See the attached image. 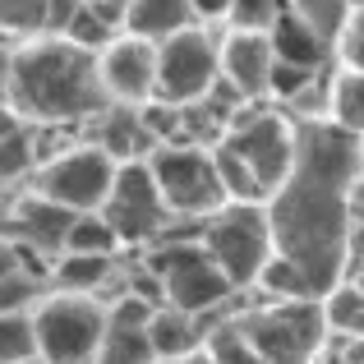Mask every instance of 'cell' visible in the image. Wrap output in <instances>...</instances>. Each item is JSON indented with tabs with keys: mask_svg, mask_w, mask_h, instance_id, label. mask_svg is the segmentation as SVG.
Returning <instances> with one entry per match:
<instances>
[{
	"mask_svg": "<svg viewBox=\"0 0 364 364\" xmlns=\"http://www.w3.org/2000/svg\"><path fill=\"white\" fill-rule=\"evenodd\" d=\"M360 171V134L341 129L337 120H304L295 171L267 198L277 254L300 263L318 295L337 291L350 272V254H355L350 189H355Z\"/></svg>",
	"mask_w": 364,
	"mask_h": 364,
	"instance_id": "cell-1",
	"label": "cell"
},
{
	"mask_svg": "<svg viewBox=\"0 0 364 364\" xmlns=\"http://www.w3.org/2000/svg\"><path fill=\"white\" fill-rule=\"evenodd\" d=\"M5 107L33 124L97 120L111 107L102 83V51H88L74 37H28L5 51Z\"/></svg>",
	"mask_w": 364,
	"mask_h": 364,
	"instance_id": "cell-2",
	"label": "cell"
},
{
	"mask_svg": "<svg viewBox=\"0 0 364 364\" xmlns=\"http://www.w3.org/2000/svg\"><path fill=\"white\" fill-rule=\"evenodd\" d=\"M33 323L42 364H97L111 328V304H102L97 295L55 291L37 300Z\"/></svg>",
	"mask_w": 364,
	"mask_h": 364,
	"instance_id": "cell-3",
	"label": "cell"
},
{
	"mask_svg": "<svg viewBox=\"0 0 364 364\" xmlns=\"http://www.w3.org/2000/svg\"><path fill=\"white\" fill-rule=\"evenodd\" d=\"M143 263L161 277L166 304H176L185 314L203 318V314H213V309L235 300V282L222 272V263L208 254L203 240H157Z\"/></svg>",
	"mask_w": 364,
	"mask_h": 364,
	"instance_id": "cell-4",
	"label": "cell"
},
{
	"mask_svg": "<svg viewBox=\"0 0 364 364\" xmlns=\"http://www.w3.org/2000/svg\"><path fill=\"white\" fill-rule=\"evenodd\" d=\"M148 166L176 217H213L231 203V194L222 185V171H217V152L203 148V143H185V139L157 143Z\"/></svg>",
	"mask_w": 364,
	"mask_h": 364,
	"instance_id": "cell-5",
	"label": "cell"
},
{
	"mask_svg": "<svg viewBox=\"0 0 364 364\" xmlns=\"http://www.w3.org/2000/svg\"><path fill=\"white\" fill-rule=\"evenodd\" d=\"M203 245H208V254L222 263V272L235 282V291L258 286L263 267L272 263V254H277L267 203H226L222 213H213L203 222Z\"/></svg>",
	"mask_w": 364,
	"mask_h": 364,
	"instance_id": "cell-6",
	"label": "cell"
},
{
	"mask_svg": "<svg viewBox=\"0 0 364 364\" xmlns=\"http://www.w3.org/2000/svg\"><path fill=\"white\" fill-rule=\"evenodd\" d=\"M245 332L267 364H314L332 328L323 300H267L245 314Z\"/></svg>",
	"mask_w": 364,
	"mask_h": 364,
	"instance_id": "cell-7",
	"label": "cell"
},
{
	"mask_svg": "<svg viewBox=\"0 0 364 364\" xmlns=\"http://www.w3.org/2000/svg\"><path fill=\"white\" fill-rule=\"evenodd\" d=\"M120 161L97 143H79L70 152H55L33 171V189L46 198H55L70 213H102L116 189Z\"/></svg>",
	"mask_w": 364,
	"mask_h": 364,
	"instance_id": "cell-8",
	"label": "cell"
},
{
	"mask_svg": "<svg viewBox=\"0 0 364 364\" xmlns=\"http://www.w3.org/2000/svg\"><path fill=\"white\" fill-rule=\"evenodd\" d=\"M226 143L249 161V171L258 176L263 194L272 198L277 189L286 185V176L295 171V152H300V129H291V120L277 116V111L258 107V102H245L235 111L231 129H226Z\"/></svg>",
	"mask_w": 364,
	"mask_h": 364,
	"instance_id": "cell-9",
	"label": "cell"
},
{
	"mask_svg": "<svg viewBox=\"0 0 364 364\" xmlns=\"http://www.w3.org/2000/svg\"><path fill=\"white\" fill-rule=\"evenodd\" d=\"M217 79H222V46L203 28H185L157 46V102L171 107L203 102Z\"/></svg>",
	"mask_w": 364,
	"mask_h": 364,
	"instance_id": "cell-10",
	"label": "cell"
},
{
	"mask_svg": "<svg viewBox=\"0 0 364 364\" xmlns=\"http://www.w3.org/2000/svg\"><path fill=\"white\" fill-rule=\"evenodd\" d=\"M102 217L116 226V235L124 240V249H129V245L161 240L171 208H166V198H161L157 176H152L148 161H120L116 189H111V198H107V208H102Z\"/></svg>",
	"mask_w": 364,
	"mask_h": 364,
	"instance_id": "cell-11",
	"label": "cell"
},
{
	"mask_svg": "<svg viewBox=\"0 0 364 364\" xmlns=\"http://www.w3.org/2000/svg\"><path fill=\"white\" fill-rule=\"evenodd\" d=\"M102 83H107L111 102L124 107H148L157 97V46L143 37L120 33L116 42L102 51Z\"/></svg>",
	"mask_w": 364,
	"mask_h": 364,
	"instance_id": "cell-12",
	"label": "cell"
},
{
	"mask_svg": "<svg viewBox=\"0 0 364 364\" xmlns=\"http://www.w3.org/2000/svg\"><path fill=\"white\" fill-rule=\"evenodd\" d=\"M74 217H79V213H70V208H60L55 198H46V194H37V189H33L18 208H9L5 235H9V240H23V245L42 249L46 258H60L65 249H70Z\"/></svg>",
	"mask_w": 364,
	"mask_h": 364,
	"instance_id": "cell-13",
	"label": "cell"
},
{
	"mask_svg": "<svg viewBox=\"0 0 364 364\" xmlns=\"http://www.w3.org/2000/svg\"><path fill=\"white\" fill-rule=\"evenodd\" d=\"M272 70H277V46L272 33H226L222 42V74L245 92L249 102H263L272 92Z\"/></svg>",
	"mask_w": 364,
	"mask_h": 364,
	"instance_id": "cell-14",
	"label": "cell"
},
{
	"mask_svg": "<svg viewBox=\"0 0 364 364\" xmlns=\"http://www.w3.org/2000/svg\"><path fill=\"white\" fill-rule=\"evenodd\" d=\"M92 143L107 148L116 161H148L152 148H157L152 129L143 124V111L124 107V102H111V107L92 120Z\"/></svg>",
	"mask_w": 364,
	"mask_h": 364,
	"instance_id": "cell-15",
	"label": "cell"
},
{
	"mask_svg": "<svg viewBox=\"0 0 364 364\" xmlns=\"http://www.w3.org/2000/svg\"><path fill=\"white\" fill-rule=\"evenodd\" d=\"M185 28H198L194 0H129L124 5V33L161 46Z\"/></svg>",
	"mask_w": 364,
	"mask_h": 364,
	"instance_id": "cell-16",
	"label": "cell"
},
{
	"mask_svg": "<svg viewBox=\"0 0 364 364\" xmlns=\"http://www.w3.org/2000/svg\"><path fill=\"white\" fill-rule=\"evenodd\" d=\"M148 337H152L157 360H189V355H198L203 341H208L198 314H185V309H176V304H161V309L152 314Z\"/></svg>",
	"mask_w": 364,
	"mask_h": 364,
	"instance_id": "cell-17",
	"label": "cell"
},
{
	"mask_svg": "<svg viewBox=\"0 0 364 364\" xmlns=\"http://www.w3.org/2000/svg\"><path fill=\"white\" fill-rule=\"evenodd\" d=\"M111 277H116V258L111 254H60L51 267V286L70 295H97Z\"/></svg>",
	"mask_w": 364,
	"mask_h": 364,
	"instance_id": "cell-18",
	"label": "cell"
},
{
	"mask_svg": "<svg viewBox=\"0 0 364 364\" xmlns=\"http://www.w3.org/2000/svg\"><path fill=\"white\" fill-rule=\"evenodd\" d=\"M272 46H277V60H291V65H314V70H318V60H323V37L314 33V23L300 9H286V14L277 18Z\"/></svg>",
	"mask_w": 364,
	"mask_h": 364,
	"instance_id": "cell-19",
	"label": "cell"
},
{
	"mask_svg": "<svg viewBox=\"0 0 364 364\" xmlns=\"http://www.w3.org/2000/svg\"><path fill=\"white\" fill-rule=\"evenodd\" d=\"M203 350H208L217 364H267L263 350L254 346V337L245 332V314H231V318L217 323V328L208 332Z\"/></svg>",
	"mask_w": 364,
	"mask_h": 364,
	"instance_id": "cell-20",
	"label": "cell"
},
{
	"mask_svg": "<svg viewBox=\"0 0 364 364\" xmlns=\"http://www.w3.org/2000/svg\"><path fill=\"white\" fill-rule=\"evenodd\" d=\"M258 286H263L267 300H323V295L314 291V282L304 277V267L291 263L286 254H272V263L263 267Z\"/></svg>",
	"mask_w": 364,
	"mask_h": 364,
	"instance_id": "cell-21",
	"label": "cell"
},
{
	"mask_svg": "<svg viewBox=\"0 0 364 364\" xmlns=\"http://www.w3.org/2000/svg\"><path fill=\"white\" fill-rule=\"evenodd\" d=\"M97 364H157V350H152L148 328H129V323H116V318H111Z\"/></svg>",
	"mask_w": 364,
	"mask_h": 364,
	"instance_id": "cell-22",
	"label": "cell"
},
{
	"mask_svg": "<svg viewBox=\"0 0 364 364\" xmlns=\"http://www.w3.org/2000/svg\"><path fill=\"white\" fill-rule=\"evenodd\" d=\"M213 152H217V171H222V185H226V194H231V203H267L258 176L249 171V161L231 148V143L222 139Z\"/></svg>",
	"mask_w": 364,
	"mask_h": 364,
	"instance_id": "cell-23",
	"label": "cell"
},
{
	"mask_svg": "<svg viewBox=\"0 0 364 364\" xmlns=\"http://www.w3.org/2000/svg\"><path fill=\"white\" fill-rule=\"evenodd\" d=\"M323 314L337 337H364V291L355 282H341L337 291L323 295Z\"/></svg>",
	"mask_w": 364,
	"mask_h": 364,
	"instance_id": "cell-24",
	"label": "cell"
},
{
	"mask_svg": "<svg viewBox=\"0 0 364 364\" xmlns=\"http://www.w3.org/2000/svg\"><path fill=\"white\" fill-rule=\"evenodd\" d=\"M120 249H124V240L116 235V226H111L102 213H79L74 217L70 249H65V254H111L116 258Z\"/></svg>",
	"mask_w": 364,
	"mask_h": 364,
	"instance_id": "cell-25",
	"label": "cell"
},
{
	"mask_svg": "<svg viewBox=\"0 0 364 364\" xmlns=\"http://www.w3.org/2000/svg\"><path fill=\"white\" fill-rule=\"evenodd\" d=\"M33 120L5 111V148H0V171H5V185H14L18 176L33 171Z\"/></svg>",
	"mask_w": 364,
	"mask_h": 364,
	"instance_id": "cell-26",
	"label": "cell"
},
{
	"mask_svg": "<svg viewBox=\"0 0 364 364\" xmlns=\"http://www.w3.org/2000/svg\"><path fill=\"white\" fill-rule=\"evenodd\" d=\"M28 360H42L33 314H5L0 318V364H28Z\"/></svg>",
	"mask_w": 364,
	"mask_h": 364,
	"instance_id": "cell-27",
	"label": "cell"
},
{
	"mask_svg": "<svg viewBox=\"0 0 364 364\" xmlns=\"http://www.w3.org/2000/svg\"><path fill=\"white\" fill-rule=\"evenodd\" d=\"M332 120L341 124V129H350V134H360L364 139V74L355 70H346L337 83H332Z\"/></svg>",
	"mask_w": 364,
	"mask_h": 364,
	"instance_id": "cell-28",
	"label": "cell"
},
{
	"mask_svg": "<svg viewBox=\"0 0 364 364\" xmlns=\"http://www.w3.org/2000/svg\"><path fill=\"white\" fill-rule=\"evenodd\" d=\"M0 18H5L9 37H42L46 18H51V0H0Z\"/></svg>",
	"mask_w": 364,
	"mask_h": 364,
	"instance_id": "cell-29",
	"label": "cell"
},
{
	"mask_svg": "<svg viewBox=\"0 0 364 364\" xmlns=\"http://www.w3.org/2000/svg\"><path fill=\"white\" fill-rule=\"evenodd\" d=\"M286 9H291L286 0H235L226 18H231L235 33H272Z\"/></svg>",
	"mask_w": 364,
	"mask_h": 364,
	"instance_id": "cell-30",
	"label": "cell"
},
{
	"mask_svg": "<svg viewBox=\"0 0 364 364\" xmlns=\"http://www.w3.org/2000/svg\"><path fill=\"white\" fill-rule=\"evenodd\" d=\"M337 51L346 60V70L364 74V9H350L346 23H341V37H337Z\"/></svg>",
	"mask_w": 364,
	"mask_h": 364,
	"instance_id": "cell-31",
	"label": "cell"
},
{
	"mask_svg": "<svg viewBox=\"0 0 364 364\" xmlns=\"http://www.w3.org/2000/svg\"><path fill=\"white\" fill-rule=\"evenodd\" d=\"M37 277H28L23 267H14V263H5V314H23V304L37 295Z\"/></svg>",
	"mask_w": 364,
	"mask_h": 364,
	"instance_id": "cell-32",
	"label": "cell"
},
{
	"mask_svg": "<svg viewBox=\"0 0 364 364\" xmlns=\"http://www.w3.org/2000/svg\"><path fill=\"white\" fill-rule=\"evenodd\" d=\"M231 5H235V0H194V9H198L203 23H208V18H226V14H231Z\"/></svg>",
	"mask_w": 364,
	"mask_h": 364,
	"instance_id": "cell-33",
	"label": "cell"
},
{
	"mask_svg": "<svg viewBox=\"0 0 364 364\" xmlns=\"http://www.w3.org/2000/svg\"><path fill=\"white\" fill-rule=\"evenodd\" d=\"M350 217H355V226H364V171H360L355 189H350Z\"/></svg>",
	"mask_w": 364,
	"mask_h": 364,
	"instance_id": "cell-34",
	"label": "cell"
},
{
	"mask_svg": "<svg viewBox=\"0 0 364 364\" xmlns=\"http://www.w3.org/2000/svg\"><path fill=\"white\" fill-rule=\"evenodd\" d=\"M185 364H217V360H213V355H208V350H198V355H189Z\"/></svg>",
	"mask_w": 364,
	"mask_h": 364,
	"instance_id": "cell-35",
	"label": "cell"
},
{
	"mask_svg": "<svg viewBox=\"0 0 364 364\" xmlns=\"http://www.w3.org/2000/svg\"><path fill=\"white\" fill-rule=\"evenodd\" d=\"M350 282H355V286H360V291H364V263L355 267V272H350Z\"/></svg>",
	"mask_w": 364,
	"mask_h": 364,
	"instance_id": "cell-36",
	"label": "cell"
},
{
	"mask_svg": "<svg viewBox=\"0 0 364 364\" xmlns=\"http://www.w3.org/2000/svg\"><path fill=\"white\" fill-rule=\"evenodd\" d=\"M346 5H350V9H364V0H346Z\"/></svg>",
	"mask_w": 364,
	"mask_h": 364,
	"instance_id": "cell-37",
	"label": "cell"
},
{
	"mask_svg": "<svg viewBox=\"0 0 364 364\" xmlns=\"http://www.w3.org/2000/svg\"><path fill=\"white\" fill-rule=\"evenodd\" d=\"M28 364H42V360H28Z\"/></svg>",
	"mask_w": 364,
	"mask_h": 364,
	"instance_id": "cell-38",
	"label": "cell"
}]
</instances>
